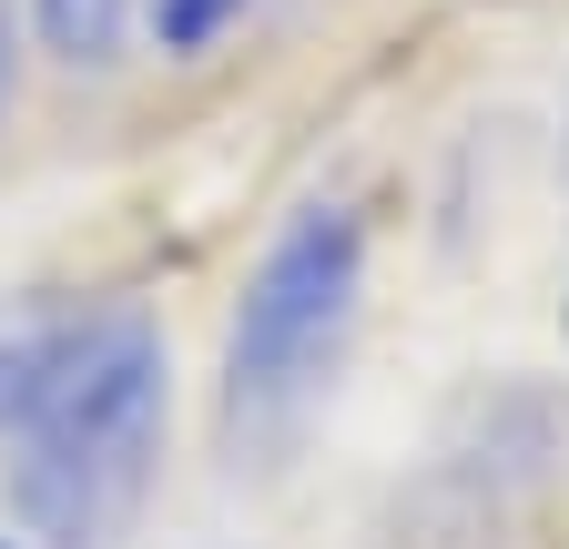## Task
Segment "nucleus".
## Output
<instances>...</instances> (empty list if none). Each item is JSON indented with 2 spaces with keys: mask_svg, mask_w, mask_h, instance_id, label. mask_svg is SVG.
<instances>
[{
  "mask_svg": "<svg viewBox=\"0 0 569 549\" xmlns=\"http://www.w3.org/2000/svg\"><path fill=\"white\" fill-rule=\"evenodd\" d=\"M173 357L142 306L71 316L51 377L11 418V509L41 549H112L163 468Z\"/></svg>",
  "mask_w": 569,
  "mask_h": 549,
  "instance_id": "1",
  "label": "nucleus"
},
{
  "mask_svg": "<svg viewBox=\"0 0 569 549\" xmlns=\"http://www.w3.org/2000/svg\"><path fill=\"white\" fill-rule=\"evenodd\" d=\"M356 306H367V214L336 193L296 203L244 296H234V326H224V387H213V418H224V448L234 468L254 458H284L306 438V418L326 407L336 367H346V336H356Z\"/></svg>",
  "mask_w": 569,
  "mask_h": 549,
  "instance_id": "2",
  "label": "nucleus"
},
{
  "mask_svg": "<svg viewBox=\"0 0 569 549\" xmlns=\"http://www.w3.org/2000/svg\"><path fill=\"white\" fill-rule=\"evenodd\" d=\"M61 336H71V306H51V296H0V428H11L21 407H31V387L51 377Z\"/></svg>",
  "mask_w": 569,
  "mask_h": 549,
  "instance_id": "3",
  "label": "nucleus"
},
{
  "mask_svg": "<svg viewBox=\"0 0 569 549\" xmlns=\"http://www.w3.org/2000/svg\"><path fill=\"white\" fill-rule=\"evenodd\" d=\"M31 21L61 61H112L132 31V0H31Z\"/></svg>",
  "mask_w": 569,
  "mask_h": 549,
  "instance_id": "4",
  "label": "nucleus"
},
{
  "mask_svg": "<svg viewBox=\"0 0 569 549\" xmlns=\"http://www.w3.org/2000/svg\"><path fill=\"white\" fill-rule=\"evenodd\" d=\"M244 21V0H153V31H163V51H213Z\"/></svg>",
  "mask_w": 569,
  "mask_h": 549,
  "instance_id": "5",
  "label": "nucleus"
},
{
  "mask_svg": "<svg viewBox=\"0 0 569 549\" xmlns=\"http://www.w3.org/2000/svg\"><path fill=\"white\" fill-rule=\"evenodd\" d=\"M0 549H11V539H0Z\"/></svg>",
  "mask_w": 569,
  "mask_h": 549,
  "instance_id": "6",
  "label": "nucleus"
}]
</instances>
